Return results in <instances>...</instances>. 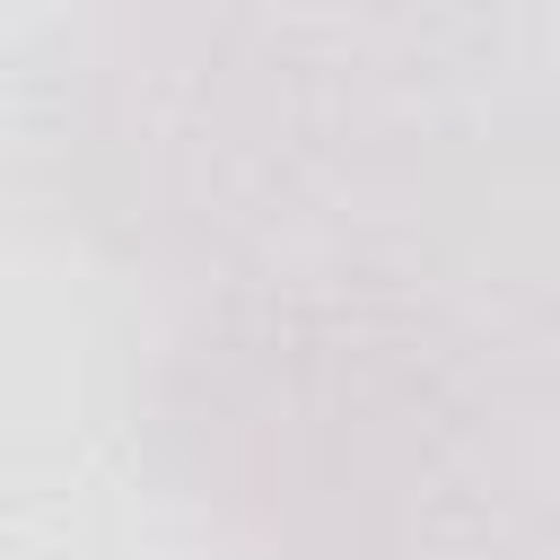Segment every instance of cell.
Instances as JSON below:
<instances>
[{
    "mask_svg": "<svg viewBox=\"0 0 560 560\" xmlns=\"http://www.w3.org/2000/svg\"><path fill=\"white\" fill-rule=\"evenodd\" d=\"M166 472L262 560H385L481 508L490 368L394 262L228 271L158 359Z\"/></svg>",
    "mask_w": 560,
    "mask_h": 560,
    "instance_id": "cell-1",
    "label": "cell"
},
{
    "mask_svg": "<svg viewBox=\"0 0 560 560\" xmlns=\"http://www.w3.org/2000/svg\"><path fill=\"white\" fill-rule=\"evenodd\" d=\"M429 44L411 18H105L70 44V184L219 280L289 262L420 122Z\"/></svg>",
    "mask_w": 560,
    "mask_h": 560,
    "instance_id": "cell-2",
    "label": "cell"
},
{
    "mask_svg": "<svg viewBox=\"0 0 560 560\" xmlns=\"http://www.w3.org/2000/svg\"><path fill=\"white\" fill-rule=\"evenodd\" d=\"M385 560H542V551L516 542L490 508H472V516H455V525H438V534H420V542H402V551H385Z\"/></svg>",
    "mask_w": 560,
    "mask_h": 560,
    "instance_id": "cell-3",
    "label": "cell"
}]
</instances>
